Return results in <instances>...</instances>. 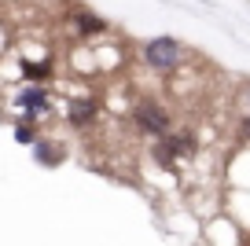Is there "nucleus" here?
Wrapping results in <instances>:
<instances>
[{"label": "nucleus", "instance_id": "8", "mask_svg": "<svg viewBox=\"0 0 250 246\" xmlns=\"http://www.w3.org/2000/svg\"><path fill=\"white\" fill-rule=\"evenodd\" d=\"M15 140H19V144H30V140H33V129H30V125H19V129H15Z\"/></svg>", "mask_w": 250, "mask_h": 246}, {"label": "nucleus", "instance_id": "3", "mask_svg": "<svg viewBox=\"0 0 250 246\" xmlns=\"http://www.w3.org/2000/svg\"><path fill=\"white\" fill-rule=\"evenodd\" d=\"M195 151V144H191V136H169L162 144V151H158V158L169 162V158H188V154Z\"/></svg>", "mask_w": 250, "mask_h": 246}, {"label": "nucleus", "instance_id": "9", "mask_svg": "<svg viewBox=\"0 0 250 246\" xmlns=\"http://www.w3.org/2000/svg\"><path fill=\"white\" fill-rule=\"evenodd\" d=\"M243 136L250 140V118H247V122H243Z\"/></svg>", "mask_w": 250, "mask_h": 246}, {"label": "nucleus", "instance_id": "6", "mask_svg": "<svg viewBox=\"0 0 250 246\" xmlns=\"http://www.w3.org/2000/svg\"><path fill=\"white\" fill-rule=\"evenodd\" d=\"M19 103H22V107H44V92H41V88H30V92L19 96Z\"/></svg>", "mask_w": 250, "mask_h": 246}, {"label": "nucleus", "instance_id": "5", "mask_svg": "<svg viewBox=\"0 0 250 246\" xmlns=\"http://www.w3.org/2000/svg\"><path fill=\"white\" fill-rule=\"evenodd\" d=\"M78 30L81 33H103V30H107V22L96 19V15H78Z\"/></svg>", "mask_w": 250, "mask_h": 246}, {"label": "nucleus", "instance_id": "2", "mask_svg": "<svg viewBox=\"0 0 250 246\" xmlns=\"http://www.w3.org/2000/svg\"><path fill=\"white\" fill-rule=\"evenodd\" d=\"M133 118H136V125H140L144 132H151V136H166V132H169V114H166L158 103H140Z\"/></svg>", "mask_w": 250, "mask_h": 246}, {"label": "nucleus", "instance_id": "7", "mask_svg": "<svg viewBox=\"0 0 250 246\" xmlns=\"http://www.w3.org/2000/svg\"><path fill=\"white\" fill-rule=\"evenodd\" d=\"M26 74H30V77H48V74H52V66H44V62H41V66L26 62Z\"/></svg>", "mask_w": 250, "mask_h": 246}, {"label": "nucleus", "instance_id": "1", "mask_svg": "<svg viewBox=\"0 0 250 246\" xmlns=\"http://www.w3.org/2000/svg\"><path fill=\"white\" fill-rule=\"evenodd\" d=\"M180 55H184V48H180V41H173V37H155V41H147V48H144V62L155 66V70L180 66Z\"/></svg>", "mask_w": 250, "mask_h": 246}, {"label": "nucleus", "instance_id": "4", "mask_svg": "<svg viewBox=\"0 0 250 246\" xmlns=\"http://www.w3.org/2000/svg\"><path fill=\"white\" fill-rule=\"evenodd\" d=\"M92 118H96V103L92 100H78L70 107V125H78V129H81V125H88Z\"/></svg>", "mask_w": 250, "mask_h": 246}]
</instances>
